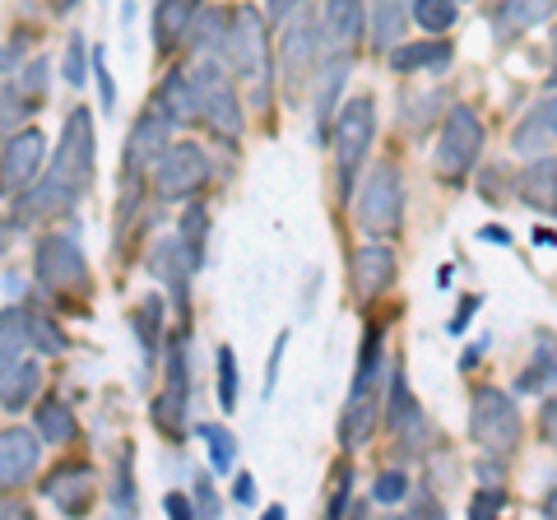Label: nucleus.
<instances>
[{
	"mask_svg": "<svg viewBox=\"0 0 557 520\" xmlns=\"http://www.w3.org/2000/svg\"><path fill=\"white\" fill-rule=\"evenodd\" d=\"M94 163H98V135H94V116L89 108H75L65 116L57 159H51L47 182H33L28 190H20V205H14V219H57L70 214L84 200V190L94 186Z\"/></svg>",
	"mask_w": 557,
	"mask_h": 520,
	"instance_id": "1",
	"label": "nucleus"
},
{
	"mask_svg": "<svg viewBox=\"0 0 557 520\" xmlns=\"http://www.w3.org/2000/svg\"><path fill=\"white\" fill-rule=\"evenodd\" d=\"M233 71L256 89V102H265L270 94V33H265V14L242 5L228 24V38H223Z\"/></svg>",
	"mask_w": 557,
	"mask_h": 520,
	"instance_id": "2",
	"label": "nucleus"
},
{
	"mask_svg": "<svg viewBox=\"0 0 557 520\" xmlns=\"http://www.w3.org/2000/svg\"><path fill=\"white\" fill-rule=\"evenodd\" d=\"M376 372H381V335L372 331L368 344H362V358H358V376H354V391H348V409H344V446L354 450L362 446L376 432L381 419V386H376Z\"/></svg>",
	"mask_w": 557,
	"mask_h": 520,
	"instance_id": "3",
	"label": "nucleus"
},
{
	"mask_svg": "<svg viewBox=\"0 0 557 520\" xmlns=\"http://www.w3.org/2000/svg\"><path fill=\"white\" fill-rule=\"evenodd\" d=\"M335 168H339V196L354 200V177L362 159H368L372 149V135H376V108L372 98H348L344 112L335 116Z\"/></svg>",
	"mask_w": 557,
	"mask_h": 520,
	"instance_id": "4",
	"label": "nucleus"
},
{
	"mask_svg": "<svg viewBox=\"0 0 557 520\" xmlns=\"http://www.w3.org/2000/svg\"><path fill=\"white\" fill-rule=\"evenodd\" d=\"M190 94H196V112L205 116V126L223 135V140H242V126H247V116H242V98L233 89V79L219 71L214 61H200L196 75H190Z\"/></svg>",
	"mask_w": 557,
	"mask_h": 520,
	"instance_id": "5",
	"label": "nucleus"
},
{
	"mask_svg": "<svg viewBox=\"0 0 557 520\" xmlns=\"http://www.w3.org/2000/svg\"><path fill=\"white\" fill-rule=\"evenodd\" d=\"M469 437L493 456H507L520 442V409L511 405V395H502L497 386H479L474 405H469Z\"/></svg>",
	"mask_w": 557,
	"mask_h": 520,
	"instance_id": "6",
	"label": "nucleus"
},
{
	"mask_svg": "<svg viewBox=\"0 0 557 520\" xmlns=\"http://www.w3.org/2000/svg\"><path fill=\"white\" fill-rule=\"evenodd\" d=\"M483 153V121L469 108H450L446 126H442V145H437V177L460 186L469 177V168Z\"/></svg>",
	"mask_w": 557,
	"mask_h": 520,
	"instance_id": "7",
	"label": "nucleus"
},
{
	"mask_svg": "<svg viewBox=\"0 0 557 520\" xmlns=\"http://www.w3.org/2000/svg\"><path fill=\"white\" fill-rule=\"evenodd\" d=\"M399 214H405V186H399V172L391 163H381L372 168V177L358 196V228L372 237H386L399 228Z\"/></svg>",
	"mask_w": 557,
	"mask_h": 520,
	"instance_id": "8",
	"label": "nucleus"
},
{
	"mask_svg": "<svg viewBox=\"0 0 557 520\" xmlns=\"http://www.w3.org/2000/svg\"><path fill=\"white\" fill-rule=\"evenodd\" d=\"M33 270H38V284L47 293H79L89 288V260H84L79 242L65 237V233H51L38 242V260H33Z\"/></svg>",
	"mask_w": 557,
	"mask_h": 520,
	"instance_id": "9",
	"label": "nucleus"
},
{
	"mask_svg": "<svg viewBox=\"0 0 557 520\" xmlns=\"http://www.w3.org/2000/svg\"><path fill=\"white\" fill-rule=\"evenodd\" d=\"M209 182V159L200 145H172L163 149V159L153 163V186L163 200H186Z\"/></svg>",
	"mask_w": 557,
	"mask_h": 520,
	"instance_id": "10",
	"label": "nucleus"
},
{
	"mask_svg": "<svg viewBox=\"0 0 557 520\" xmlns=\"http://www.w3.org/2000/svg\"><path fill=\"white\" fill-rule=\"evenodd\" d=\"M42 153H47L42 131H14L5 140V153H0V196H20V190L38 182Z\"/></svg>",
	"mask_w": 557,
	"mask_h": 520,
	"instance_id": "11",
	"label": "nucleus"
},
{
	"mask_svg": "<svg viewBox=\"0 0 557 520\" xmlns=\"http://www.w3.org/2000/svg\"><path fill=\"white\" fill-rule=\"evenodd\" d=\"M0 349H10V354H24V349L65 354V335L47 317H38V311L10 307V311H0Z\"/></svg>",
	"mask_w": 557,
	"mask_h": 520,
	"instance_id": "12",
	"label": "nucleus"
},
{
	"mask_svg": "<svg viewBox=\"0 0 557 520\" xmlns=\"http://www.w3.org/2000/svg\"><path fill=\"white\" fill-rule=\"evenodd\" d=\"M368 28V14H362V0H325L321 10V57L325 61H348L354 47Z\"/></svg>",
	"mask_w": 557,
	"mask_h": 520,
	"instance_id": "13",
	"label": "nucleus"
},
{
	"mask_svg": "<svg viewBox=\"0 0 557 520\" xmlns=\"http://www.w3.org/2000/svg\"><path fill=\"white\" fill-rule=\"evenodd\" d=\"M186 400H190V368H186V335H177L168 344V386L159 395V405H153V419L172 437H182L186 428Z\"/></svg>",
	"mask_w": 557,
	"mask_h": 520,
	"instance_id": "14",
	"label": "nucleus"
},
{
	"mask_svg": "<svg viewBox=\"0 0 557 520\" xmlns=\"http://www.w3.org/2000/svg\"><path fill=\"white\" fill-rule=\"evenodd\" d=\"M42 465V437L14 428V432H0V493H14L24 479L38 474Z\"/></svg>",
	"mask_w": 557,
	"mask_h": 520,
	"instance_id": "15",
	"label": "nucleus"
},
{
	"mask_svg": "<svg viewBox=\"0 0 557 520\" xmlns=\"http://www.w3.org/2000/svg\"><path fill=\"white\" fill-rule=\"evenodd\" d=\"M386 419H391V432L399 437V446L409 450H423V442H428V423H423V409L413 405V395H409V381H405V372H391V409H386Z\"/></svg>",
	"mask_w": 557,
	"mask_h": 520,
	"instance_id": "16",
	"label": "nucleus"
},
{
	"mask_svg": "<svg viewBox=\"0 0 557 520\" xmlns=\"http://www.w3.org/2000/svg\"><path fill=\"white\" fill-rule=\"evenodd\" d=\"M149 270L159 274V280L172 288V302H177L182 311H186V288H190V274H196L200 265L190 260V251L182 247V237H163L159 247H153V256H149Z\"/></svg>",
	"mask_w": 557,
	"mask_h": 520,
	"instance_id": "17",
	"label": "nucleus"
},
{
	"mask_svg": "<svg viewBox=\"0 0 557 520\" xmlns=\"http://www.w3.org/2000/svg\"><path fill=\"white\" fill-rule=\"evenodd\" d=\"M168 121L159 112L139 116L135 131H131V145H126V159H121V168H126V177H139L145 172V163H159L163 149H168Z\"/></svg>",
	"mask_w": 557,
	"mask_h": 520,
	"instance_id": "18",
	"label": "nucleus"
},
{
	"mask_svg": "<svg viewBox=\"0 0 557 520\" xmlns=\"http://www.w3.org/2000/svg\"><path fill=\"white\" fill-rule=\"evenodd\" d=\"M391 71L399 75H442L450 71V61H456V51H450L446 38H428V42H405V47H391Z\"/></svg>",
	"mask_w": 557,
	"mask_h": 520,
	"instance_id": "19",
	"label": "nucleus"
},
{
	"mask_svg": "<svg viewBox=\"0 0 557 520\" xmlns=\"http://www.w3.org/2000/svg\"><path fill=\"white\" fill-rule=\"evenodd\" d=\"M42 493H47V502H57V511L79 516L94 502V470L89 465H65V470H57L42 483Z\"/></svg>",
	"mask_w": 557,
	"mask_h": 520,
	"instance_id": "20",
	"label": "nucleus"
},
{
	"mask_svg": "<svg viewBox=\"0 0 557 520\" xmlns=\"http://www.w3.org/2000/svg\"><path fill=\"white\" fill-rule=\"evenodd\" d=\"M516 196L539 214H557V159H534L516 182Z\"/></svg>",
	"mask_w": 557,
	"mask_h": 520,
	"instance_id": "21",
	"label": "nucleus"
},
{
	"mask_svg": "<svg viewBox=\"0 0 557 520\" xmlns=\"http://www.w3.org/2000/svg\"><path fill=\"white\" fill-rule=\"evenodd\" d=\"M38 386H42V372H38V362L33 358H10L5 362V372H0V409H24L33 395H38Z\"/></svg>",
	"mask_w": 557,
	"mask_h": 520,
	"instance_id": "22",
	"label": "nucleus"
},
{
	"mask_svg": "<svg viewBox=\"0 0 557 520\" xmlns=\"http://www.w3.org/2000/svg\"><path fill=\"white\" fill-rule=\"evenodd\" d=\"M196 14H200L196 0H159V10H153V42H159V51L177 47L196 28Z\"/></svg>",
	"mask_w": 557,
	"mask_h": 520,
	"instance_id": "23",
	"label": "nucleus"
},
{
	"mask_svg": "<svg viewBox=\"0 0 557 520\" xmlns=\"http://www.w3.org/2000/svg\"><path fill=\"white\" fill-rule=\"evenodd\" d=\"M395 280V256L391 247H362L354 256V288L362 298H376V293H386Z\"/></svg>",
	"mask_w": 557,
	"mask_h": 520,
	"instance_id": "24",
	"label": "nucleus"
},
{
	"mask_svg": "<svg viewBox=\"0 0 557 520\" xmlns=\"http://www.w3.org/2000/svg\"><path fill=\"white\" fill-rule=\"evenodd\" d=\"M516 153H539V149H548V145H557V94L553 98H544L539 108L520 121L516 126Z\"/></svg>",
	"mask_w": 557,
	"mask_h": 520,
	"instance_id": "25",
	"label": "nucleus"
},
{
	"mask_svg": "<svg viewBox=\"0 0 557 520\" xmlns=\"http://www.w3.org/2000/svg\"><path fill=\"white\" fill-rule=\"evenodd\" d=\"M557 10V0H502V10H497V38L502 42H511V38H520L525 28H534V24H544L548 14Z\"/></svg>",
	"mask_w": 557,
	"mask_h": 520,
	"instance_id": "26",
	"label": "nucleus"
},
{
	"mask_svg": "<svg viewBox=\"0 0 557 520\" xmlns=\"http://www.w3.org/2000/svg\"><path fill=\"white\" fill-rule=\"evenodd\" d=\"M317 57H321V33H311V24H293L288 38H284V71H288V84H298L307 71H317Z\"/></svg>",
	"mask_w": 557,
	"mask_h": 520,
	"instance_id": "27",
	"label": "nucleus"
},
{
	"mask_svg": "<svg viewBox=\"0 0 557 520\" xmlns=\"http://www.w3.org/2000/svg\"><path fill=\"white\" fill-rule=\"evenodd\" d=\"M159 116L168 121V126H186V121H196V94H190V79L172 75L163 89H159Z\"/></svg>",
	"mask_w": 557,
	"mask_h": 520,
	"instance_id": "28",
	"label": "nucleus"
},
{
	"mask_svg": "<svg viewBox=\"0 0 557 520\" xmlns=\"http://www.w3.org/2000/svg\"><path fill=\"white\" fill-rule=\"evenodd\" d=\"M409 14L413 10H405V0H376V10H372V42H376V51H391L399 42Z\"/></svg>",
	"mask_w": 557,
	"mask_h": 520,
	"instance_id": "29",
	"label": "nucleus"
},
{
	"mask_svg": "<svg viewBox=\"0 0 557 520\" xmlns=\"http://www.w3.org/2000/svg\"><path fill=\"white\" fill-rule=\"evenodd\" d=\"M38 437L42 442H57V446H70V442L79 437V423H75V413H70V405L47 400L38 409Z\"/></svg>",
	"mask_w": 557,
	"mask_h": 520,
	"instance_id": "30",
	"label": "nucleus"
},
{
	"mask_svg": "<svg viewBox=\"0 0 557 520\" xmlns=\"http://www.w3.org/2000/svg\"><path fill=\"white\" fill-rule=\"evenodd\" d=\"M159 317H163L159 298H149L135 311V335H139V349H145V372L153 368V358H159Z\"/></svg>",
	"mask_w": 557,
	"mask_h": 520,
	"instance_id": "31",
	"label": "nucleus"
},
{
	"mask_svg": "<svg viewBox=\"0 0 557 520\" xmlns=\"http://www.w3.org/2000/svg\"><path fill=\"white\" fill-rule=\"evenodd\" d=\"M520 386H525V391H548V386H557V349H553L548 339L534 349V362H530V372L520 376Z\"/></svg>",
	"mask_w": 557,
	"mask_h": 520,
	"instance_id": "32",
	"label": "nucleus"
},
{
	"mask_svg": "<svg viewBox=\"0 0 557 520\" xmlns=\"http://www.w3.org/2000/svg\"><path fill=\"white\" fill-rule=\"evenodd\" d=\"M456 0H413V20L423 24L428 33H446L450 24H456Z\"/></svg>",
	"mask_w": 557,
	"mask_h": 520,
	"instance_id": "33",
	"label": "nucleus"
},
{
	"mask_svg": "<svg viewBox=\"0 0 557 520\" xmlns=\"http://www.w3.org/2000/svg\"><path fill=\"white\" fill-rule=\"evenodd\" d=\"M182 247L190 251V260H196V265H200V260H205V237H209V214L200 210V205H196V210H186V219H182Z\"/></svg>",
	"mask_w": 557,
	"mask_h": 520,
	"instance_id": "34",
	"label": "nucleus"
},
{
	"mask_svg": "<svg viewBox=\"0 0 557 520\" xmlns=\"http://www.w3.org/2000/svg\"><path fill=\"white\" fill-rule=\"evenodd\" d=\"M28 116V98L24 89H5L0 84V140H10L14 131H20V121Z\"/></svg>",
	"mask_w": 557,
	"mask_h": 520,
	"instance_id": "35",
	"label": "nucleus"
},
{
	"mask_svg": "<svg viewBox=\"0 0 557 520\" xmlns=\"http://www.w3.org/2000/svg\"><path fill=\"white\" fill-rule=\"evenodd\" d=\"M200 442H205V450H209V460H214V470H228L233 465V432L228 428H219V423H205L200 428Z\"/></svg>",
	"mask_w": 557,
	"mask_h": 520,
	"instance_id": "36",
	"label": "nucleus"
},
{
	"mask_svg": "<svg viewBox=\"0 0 557 520\" xmlns=\"http://www.w3.org/2000/svg\"><path fill=\"white\" fill-rule=\"evenodd\" d=\"M219 405L237 409V358H233V349H219Z\"/></svg>",
	"mask_w": 557,
	"mask_h": 520,
	"instance_id": "37",
	"label": "nucleus"
},
{
	"mask_svg": "<svg viewBox=\"0 0 557 520\" xmlns=\"http://www.w3.org/2000/svg\"><path fill=\"white\" fill-rule=\"evenodd\" d=\"M61 71H65V79L75 84V89H79L84 79H89V61H84V38H79V33H75V38H70V47H65V65H61Z\"/></svg>",
	"mask_w": 557,
	"mask_h": 520,
	"instance_id": "38",
	"label": "nucleus"
},
{
	"mask_svg": "<svg viewBox=\"0 0 557 520\" xmlns=\"http://www.w3.org/2000/svg\"><path fill=\"white\" fill-rule=\"evenodd\" d=\"M405 493H409V479L399 474V470H386V474L376 479V488H372L376 502H405Z\"/></svg>",
	"mask_w": 557,
	"mask_h": 520,
	"instance_id": "39",
	"label": "nucleus"
},
{
	"mask_svg": "<svg viewBox=\"0 0 557 520\" xmlns=\"http://www.w3.org/2000/svg\"><path fill=\"white\" fill-rule=\"evenodd\" d=\"M94 75H98V89H102V108H116V84H112V75H108V51L102 47H94Z\"/></svg>",
	"mask_w": 557,
	"mask_h": 520,
	"instance_id": "40",
	"label": "nucleus"
},
{
	"mask_svg": "<svg viewBox=\"0 0 557 520\" xmlns=\"http://www.w3.org/2000/svg\"><path fill=\"white\" fill-rule=\"evenodd\" d=\"M502 507H507V493H502V488H483V493H474V502H469V516L483 520V516H493Z\"/></svg>",
	"mask_w": 557,
	"mask_h": 520,
	"instance_id": "41",
	"label": "nucleus"
},
{
	"mask_svg": "<svg viewBox=\"0 0 557 520\" xmlns=\"http://www.w3.org/2000/svg\"><path fill=\"white\" fill-rule=\"evenodd\" d=\"M116 511H135V483H131V460H121V483H116Z\"/></svg>",
	"mask_w": 557,
	"mask_h": 520,
	"instance_id": "42",
	"label": "nucleus"
},
{
	"mask_svg": "<svg viewBox=\"0 0 557 520\" xmlns=\"http://www.w3.org/2000/svg\"><path fill=\"white\" fill-rule=\"evenodd\" d=\"M42 84H47V61H33V65H28V75H24V84H20L24 98H38V94H42Z\"/></svg>",
	"mask_w": 557,
	"mask_h": 520,
	"instance_id": "43",
	"label": "nucleus"
},
{
	"mask_svg": "<svg viewBox=\"0 0 557 520\" xmlns=\"http://www.w3.org/2000/svg\"><path fill=\"white\" fill-rule=\"evenodd\" d=\"M196 507H200L205 516H219V497H214V488H209V479L196 483Z\"/></svg>",
	"mask_w": 557,
	"mask_h": 520,
	"instance_id": "44",
	"label": "nucleus"
},
{
	"mask_svg": "<svg viewBox=\"0 0 557 520\" xmlns=\"http://www.w3.org/2000/svg\"><path fill=\"white\" fill-rule=\"evenodd\" d=\"M233 497L242 502V507H251V502H256V483H251V474H237V483H233Z\"/></svg>",
	"mask_w": 557,
	"mask_h": 520,
	"instance_id": "45",
	"label": "nucleus"
},
{
	"mask_svg": "<svg viewBox=\"0 0 557 520\" xmlns=\"http://www.w3.org/2000/svg\"><path fill=\"white\" fill-rule=\"evenodd\" d=\"M539 423H544V437L557 446V395H553V400L544 405V419H539Z\"/></svg>",
	"mask_w": 557,
	"mask_h": 520,
	"instance_id": "46",
	"label": "nucleus"
},
{
	"mask_svg": "<svg viewBox=\"0 0 557 520\" xmlns=\"http://www.w3.org/2000/svg\"><path fill=\"white\" fill-rule=\"evenodd\" d=\"M163 507H168L172 516H177V520H190V502H186L182 493H168V497H163Z\"/></svg>",
	"mask_w": 557,
	"mask_h": 520,
	"instance_id": "47",
	"label": "nucleus"
},
{
	"mask_svg": "<svg viewBox=\"0 0 557 520\" xmlns=\"http://www.w3.org/2000/svg\"><path fill=\"white\" fill-rule=\"evenodd\" d=\"M298 5H302V0H270V20H274V24H284Z\"/></svg>",
	"mask_w": 557,
	"mask_h": 520,
	"instance_id": "48",
	"label": "nucleus"
},
{
	"mask_svg": "<svg viewBox=\"0 0 557 520\" xmlns=\"http://www.w3.org/2000/svg\"><path fill=\"white\" fill-rule=\"evenodd\" d=\"M10 71H20V47H0V75H10Z\"/></svg>",
	"mask_w": 557,
	"mask_h": 520,
	"instance_id": "49",
	"label": "nucleus"
},
{
	"mask_svg": "<svg viewBox=\"0 0 557 520\" xmlns=\"http://www.w3.org/2000/svg\"><path fill=\"white\" fill-rule=\"evenodd\" d=\"M474 307H479V298H469V302H465V307L456 311V321H450V331H456V335H460V331H465V321H469V317H474Z\"/></svg>",
	"mask_w": 557,
	"mask_h": 520,
	"instance_id": "50",
	"label": "nucleus"
},
{
	"mask_svg": "<svg viewBox=\"0 0 557 520\" xmlns=\"http://www.w3.org/2000/svg\"><path fill=\"white\" fill-rule=\"evenodd\" d=\"M14 228H20V219H0V256H5V247H10Z\"/></svg>",
	"mask_w": 557,
	"mask_h": 520,
	"instance_id": "51",
	"label": "nucleus"
},
{
	"mask_svg": "<svg viewBox=\"0 0 557 520\" xmlns=\"http://www.w3.org/2000/svg\"><path fill=\"white\" fill-rule=\"evenodd\" d=\"M483 237H487V242H502V247L511 242V237H507V228H483Z\"/></svg>",
	"mask_w": 557,
	"mask_h": 520,
	"instance_id": "52",
	"label": "nucleus"
},
{
	"mask_svg": "<svg viewBox=\"0 0 557 520\" xmlns=\"http://www.w3.org/2000/svg\"><path fill=\"white\" fill-rule=\"evenodd\" d=\"M544 516H553V520H557V488L544 497Z\"/></svg>",
	"mask_w": 557,
	"mask_h": 520,
	"instance_id": "53",
	"label": "nucleus"
},
{
	"mask_svg": "<svg viewBox=\"0 0 557 520\" xmlns=\"http://www.w3.org/2000/svg\"><path fill=\"white\" fill-rule=\"evenodd\" d=\"M10 358H20V354H10V349H0V372H5V362H10Z\"/></svg>",
	"mask_w": 557,
	"mask_h": 520,
	"instance_id": "54",
	"label": "nucleus"
},
{
	"mask_svg": "<svg viewBox=\"0 0 557 520\" xmlns=\"http://www.w3.org/2000/svg\"><path fill=\"white\" fill-rule=\"evenodd\" d=\"M57 5H61V10H75V5H79V0H57Z\"/></svg>",
	"mask_w": 557,
	"mask_h": 520,
	"instance_id": "55",
	"label": "nucleus"
},
{
	"mask_svg": "<svg viewBox=\"0 0 557 520\" xmlns=\"http://www.w3.org/2000/svg\"><path fill=\"white\" fill-rule=\"evenodd\" d=\"M553 57H557V33H553Z\"/></svg>",
	"mask_w": 557,
	"mask_h": 520,
	"instance_id": "56",
	"label": "nucleus"
}]
</instances>
